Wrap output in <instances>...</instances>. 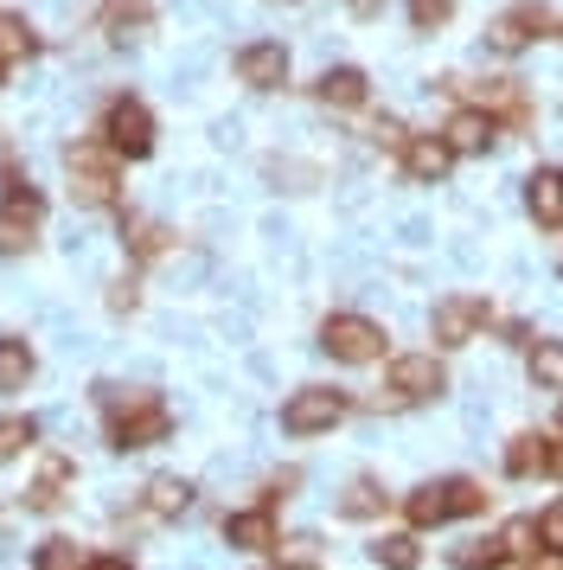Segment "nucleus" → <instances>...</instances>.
Returning a JSON list of instances; mask_svg holds the SVG:
<instances>
[{"label":"nucleus","mask_w":563,"mask_h":570,"mask_svg":"<svg viewBox=\"0 0 563 570\" xmlns=\"http://www.w3.org/2000/svg\"><path fill=\"white\" fill-rule=\"evenodd\" d=\"M493 507V493L474 481V474H442V481H423L416 493H404V519L409 532H435L448 519H481Z\"/></svg>","instance_id":"obj_1"},{"label":"nucleus","mask_w":563,"mask_h":570,"mask_svg":"<svg viewBox=\"0 0 563 570\" xmlns=\"http://www.w3.org/2000/svg\"><path fill=\"white\" fill-rule=\"evenodd\" d=\"M102 411H109V449H154V442H167L174 430V411L154 397V391H116L102 385Z\"/></svg>","instance_id":"obj_2"},{"label":"nucleus","mask_w":563,"mask_h":570,"mask_svg":"<svg viewBox=\"0 0 563 570\" xmlns=\"http://www.w3.org/2000/svg\"><path fill=\"white\" fill-rule=\"evenodd\" d=\"M116 148L102 141V135H90V141H71L65 148V174H71V199L90 212H109L116 199H122V186H116Z\"/></svg>","instance_id":"obj_3"},{"label":"nucleus","mask_w":563,"mask_h":570,"mask_svg":"<svg viewBox=\"0 0 563 570\" xmlns=\"http://www.w3.org/2000/svg\"><path fill=\"white\" fill-rule=\"evenodd\" d=\"M384 327L372 321V314H327L320 321V353L339 365H378L384 360Z\"/></svg>","instance_id":"obj_4"},{"label":"nucleus","mask_w":563,"mask_h":570,"mask_svg":"<svg viewBox=\"0 0 563 570\" xmlns=\"http://www.w3.org/2000/svg\"><path fill=\"white\" fill-rule=\"evenodd\" d=\"M39 225H46L39 186H26L20 174H7V193H0V257L32 250V244H39Z\"/></svg>","instance_id":"obj_5"},{"label":"nucleus","mask_w":563,"mask_h":570,"mask_svg":"<svg viewBox=\"0 0 563 570\" xmlns=\"http://www.w3.org/2000/svg\"><path fill=\"white\" fill-rule=\"evenodd\" d=\"M97 135L116 148V160H148L154 155V109L141 97H109Z\"/></svg>","instance_id":"obj_6"},{"label":"nucleus","mask_w":563,"mask_h":570,"mask_svg":"<svg viewBox=\"0 0 563 570\" xmlns=\"http://www.w3.org/2000/svg\"><path fill=\"white\" fill-rule=\"evenodd\" d=\"M346 411H353V397H346V391L302 385L288 404H282V436H320V430H333Z\"/></svg>","instance_id":"obj_7"},{"label":"nucleus","mask_w":563,"mask_h":570,"mask_svg":"<svg viewBox=\"0 0 563 570\" xmlns=\"http://www.w3.org/2000/svg\"><path fill=\"white\" fill-rule=\"evenodd\" d=\"M551 32H563L557 13H551V7H537V0H518L512 13H500V20L486 27V46L512 58V52H525L532 39H551Z\"/></svg>","instance_id":"obj_8"},{"label":"nucleus","mask_w":563,"mask_h":570,"mask_svg":"<svg viewBox=\"0 0 563 570\" xmlns=\"http://www.w3.org/2000/svg\"><path fill=\"white\" fill-rule=\"evenodd\" d=\"M448 391V372L435 353H397L391 360V404H429Z\"/></svg>","instance_id":"obj_9"},{"label":"nucleus","mask_w":563,"mask_h":570,"mask_svg":"<svg viewBox=\"0 0 563 570\" xmlns=\"http://www.w3.org/2000/svg\"><path fill=\"white\" fill-rule=\"evenodd\" d=\"M486 321H493L486 295H448V302H435L429 334H435V346H467V340L481 334Z\"/></svg>","instance_id":"obj_10"},{"label":"nucleus","mask_w":563,"mask_h":570,"mask_svg":"<svg viewBox=\"0 0 563 570\" xmlns=\"http://www.w3.org/2000/svg\"><path fill=\"white\" fill-rule=\"evenodd\" d=\"M237 78L250 83V90H282L288 83V46L282 39H250L237 52Z\"/></svg>","instance_id":"obj_11"},{"label":"nucleus","mask_w":563,"mask_h":570,"mask_svg":"<svg viewBox=\"0 0 563 570\" xmlns=\"http://www.w3.org/2000/svg\"><path fill=\"white\" fill-rule=\"evenodd\" d=\"M397 160H404L409 180L435 186V180H448V167H455V148H448L442 135H409L404 148H397Z\"/></svg>","instance_id":"obj_12"},{"label":"nucleus","mask_w":563,"mask_h":570,"mask_svg":"<svg viewBox=\"0 0 563 570\" xmlns=\"http://www.w3.org/2000/svg\"><path fill=\"white\" fill-rule=\"evenodd\" d=\"M442 141H448L455 155H486V148L500 141V122H493L486 109H474V104H467V109H455V116L442 122Z\"/></svg>","instance_id":"obj_13"},{"label":"nucleus","mask_w":563,"mask_h":570,"mask_svg":"<svg viewBox=\"0 0 563 570\" xmlns=\"http://www.w3.org/2000/svg\"><path fill=\"white\" fill-rule=\"evenodd\" d=\"M225 544H230V551H250V558L276 551V507H250V513H230V519H225Z\"/></svg>","instance_id":"obj_14"},{"label":"nucleus","mask_w":563,"mask_h":570,"mask_svg":"<svg viewBox=\"0 0 563 570\" xmlns=\"http://www.w3.org/2000/svg\"><path fill=\"white\" fill-rule=\"evenodd\" d=\"M551 449H557V436L518 430V436L506 442V474L512 481H544V474H551Z\"/></svg>","instance_id":"obj_15"},{"label":"nucleus","mask_w":563,"mask_h":570,"mask_svg":"<svg viewBox=\"0 0 563 570\" xmlns=\"http://www.w3.org/2000/svg\"><path fill=\"white\" fill-rule=\"evenodd\" d=\"M148 27H154L148 0H102V13H97V32L109 46H128V39H141Z\"/></svg>","instance_id":"obj_16"},{"label":"nucleus","mask_w":563,"mask_h":570,"mask_svg":"<svg viewBox=\"0 0 563 570\" xmlns=\"http://www.w3.org/2000/svg\"><path fill=\"white\" fill-rule=\"evenodd\" d=\"M474 109H486L493 122H512V129L532 122V104H525V90H518L512 78H486L481 90H474Z\"/></svg>","instance_id":"obj_17"},{"label":"nucleus","mask_w":563,"mask_h":570,"mask_svg":"<svg viewBox=\"0 0 563 570\" xmlns=\"http://www.w3.org/2000/svg\"><path fill=\"white\" fill-rule=\"evenodd\" d=\"M314 97H320L327 109H365V97H372V78H365L358 65H333V71H320Z\"/></svg>","instance_id":"obj_18"},{"label":"nucleus","mask_w":563,"mask_h":570,"mask_svg":"<svg viewBox=\"0 0 563 570\" xmlns=\"http://www.w3.org/2000/svg\"><path fill=\"white\" fill-rule=\"evenodd\" d=\"M525 212H532L544 232H557L563 225V174L557 167H537L532 180H525Z\"/></svg>","instance_id":"obj_19"},{"label":"nucleus","mask_w":563,"mask_h":570,"mask_svg":"<svg viewBox=\"0 0 563 570\" xmlns=\"http://www.w3.org/2000/svg\"><path fill=\"white\" fill-rule=\"evenodd\" d=\"M65 488H71V462H65V455H46L39 481L26 488V507H32V513H58V507H65Z\"/></svg>","instance_id":"obj_20"},{"label":"nucleus","mask_w":563,"mask_h":570,"mask_svg":"<svg viewBox=\"0 0 563 570\" xmlns=\"http://www.w3.org/2000/svg\"><path fill=\"white\" fill-rule=\"evenodd\" d=\"M333 513H339V519H378L384 513V488L372 481V474H353L346 493L333 500Z\"/></svg>","instance_id":"obj_21"},{"label":"nucleus","mask_w":563,"mask_h":570,"mask_svg":"<svg viewBox=\"0 0 563 570\" xmlns=\"http://www.w3.org/2000/svg\"><path fill=\"white\" fill-rule=\"evenodd\" d=\"M372 564L378 570H423V544H416V532H384V539H372Z\"/></svg>","instance_id":"obj_22"},{"label":"nucleus","mask_w":563,"mask_h":570,"mask_svg":"<svg viewBox=\"0 0 563 570\" xmlns=\"http://www.w3.org/2000/svg\"><path fill=\"white\" fill-rule=\"evenodd\" d=\"M192 507V481H179V474H154L148 481V513L154 519H174Z\"/></svg>","instance_id":"obj_23"},{"label":"nucleus","mask_w":563,"mask_h":570,"mask_svg":"<svg viewBox=\"0 0 563 570\" xmlns=\"http://www.w3.org/2000/svg\"><path fill=\"white\" fill-rule=\"evenodd\" d=\"M32 346H26L20 334H0V391H26V379H32Z\"/></svg>","instance_id":"obj_24"},{"label":"nucleus","mask_w":563,"mask_h":570,"mask_svg":"<svg viewBox=\"0 0 563 570\" xmlns=\"http://www.w3.org/2000/svg\"><path fill=\"white\" fill-rule=\"evenodd\" d=\"M174 250V232L167 225H154V218H141V225H128V257L135 263H154Z\"/></svg>","instance_id":"obj_25"},{"label":"nucleus","mask_w":563,"mask_h":570,"mask_svg":"<svg viewBox=\"0 0 563 570\" xmlns=\"http://www.w3.org/2000/svg\"><path fill=\"white\" fill-rule=\"evenodd\" d=\"M32 52H39V32L26 27V13H0V65L32 58Z\"/></svg>","instance_id":"obj_26"},{"label":"nucleus","mask_w":563,"mask_h":570,"mask_svg":"<svg viewBox=\"0 0 563 570\" xmlns=\"http://www.w3.org/2000/svg\"><path fill=\"white\" fill-rule=\"evenodd\" d=\"M532 385L563 391V340H532Z\"/></svg>","instance_id":"obj_27"},{"label":"nucleus","mask_w":563,"mask_h":570,"mask_svg":"<svg viewBox=\"0 0 563 570\" xmlns=\"http://www.w3.org/2000/svg\"><path fill=\"white\" fill-rule=\"evenodd\" d=\"M404 13H409L416 32H442L448 20H455V0H404Z\"/></svg>","instance_id":"obj_28"},{"label":"nucleus","mask_w":563,"mask_h":570,"mask_svg":"<svg viewBox=\"0 0 563 570\" xmlns=\"http://www.w3.org/2000/svg\"><path fill=\"white\" fill-rule=\"evenodd\" d=\"M26 442H39V423L32 416H0V455H20Z\"/></svg>","instance_id":"obj_29"},{"label":"nucleus","mask_w":563,"mask_h":570,"mask_svg":"<svg viewBox=\"0 0 563 570\" xmlns=\"http://www.w3.org/2000/svg\"><path fill=\"white\" fill-rule=\"evenodd\" d=\"M32 570H83V558H77L71 539H46V551H39V564Z\"/></svg>","instance_id":"obj_30"},{"label":"nucleus","mask_w":563,"mask_h":570,"mask_svg":"<svg viewBox=\"0 0 563 570\" xmlns=\"http://www.w3.org/2000/svg\"><path fill=\"white\" fill-rule=\"evenodd\" d=\"M537 551H563V507L537 513Z\"/></svg>","instance_id":"obj_31"},{"label":"nucleus","mask_w":563,"mask_h":570,"mask_svg":"<svg viewBox=\"0 0 563 570\" xmlns=\"http://www.w3.org/2000/svg\"><path fill=\"white\" fill-rule=\"evenodd\" d=\"M90 570H135V564H128V558H97Z\"/></svg>","instance_id":"obj_32"},{"label":"nucleus","mask_w":563,"mask_h":570,"mask_svg":"<svg viewBox=\"0 0 563 570\" xmlns=\"http://www.w3.org/2000/svg\"><path fill=\"white\" fill-rule=\"evenodd\" d=\"M557 436H563V391H557Z\"/></svg>","instance_id":"obj_33"},{"label":"nucleus","mask_w":563,"mask_h":570,"mask_svg":"<svg viewBox=\"0 0 563 570\" xmlns=\"http://www.w3.org/2000/svg\"><path fill=\"white\" fill-rule=\"evenodd\" d=\"M288 570H320V564H288Z\"/></svg>","instance_id":"obj_34"},{"label":"nucleus","mask_w":563,"mask_h":570,"mask_svg":"<svg viewBox=\"0 0 563 570\" xmlns=\"http://www.w3.org/2000/svg\"><path fill=\"white\" fill-rule=\"evenodd\" d=\"M0 78H7V65H0Z\"/></svg>","instance_id":"obj_35"}]
</instances>
